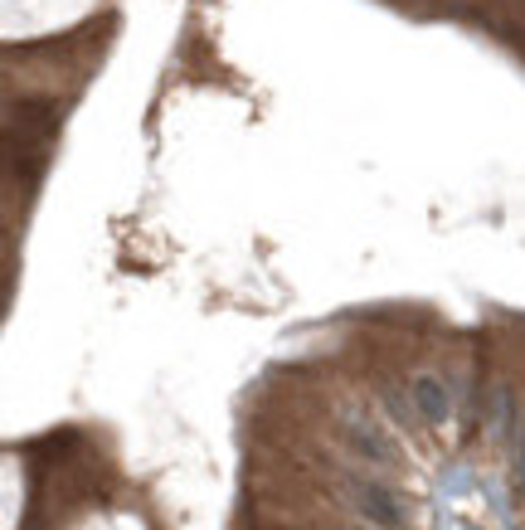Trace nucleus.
<instances>
[{
	"label": "nucleus",
	"instance_id": "nucleus-1",
	"mask_svg": "<svg viewBox=\"0 0 525 530\" xmlns=\"http://www.w3.org/2000/svg\"><path fill=\"white\" fill-rule=\"evenodd\" d=\"M345 491H351V501H355V511H360L365 526H375V530H399L404 526V497L389 487V481L351 477V481H345Z\"/></svg>",
	"mask_w": 525,
	"mask_h": 530
},
{
	"label": "nucleus",
	"instance_id": "nucleus-2",
	"mask_svg": "<svg viewBox=\"0 0 525 530\" xmlns=\"http://www.w3.org/2000/svg\"><path fill=\"white\" fill-rule=\"evenodd\" d=\"M341 443L351 448L360 463H369V467H389L394 457V443H389V433H379L375 424H365V418H345L341 424Z\"/></svg>",
	"mask_w": 525,
	"mask_h": 530
},
{
	"label": "nucleus",
	"instance_id": "nucleus-3",
	"mask_svg": "<svg viewBox=\"0 0 525 530\" xmlns=\"http://www.w3.org/2000/svg\"><path fill=\"white\" fill-rule=\"evenodd\" d=\"M409 400H414V414H419L423 424H443V418L452 414V394H448V384L438 375H414L409 380Z\"/></svg>",
	"mask_w": 525,
	"mask_h": 530
},
{
	"label": "nucleus",
	"instance_id": "nucleus-4",
	"mask_svg": "<svg viewBox=\"0 0 525 530\" xmlns=\"http://www.w3.org/2000/svg\"><path fill=\"white\" fill-rule=\"evenodd\" d=\"M379 400H385V409L399 418L404 428H414V400H409V394H399L394 384H379Z\"/></svg>",
	"mask_w": 525,
	"mask_h": 530
},
{
	"label": "nucleus",
	"instance_id": "nucleus-5",
	"mask_svg": "<svg viewBox=\"0 0 525 530\" xmlns=\"http://www.w3.org/2000/svg\"><path fill=\"white\" fill-rule=\"evenodd\" d=\"M345 530H375V526H345Z\"/></svg>",
	"mask_w": 525,
	"mask_h": 530
}]
</instances>
